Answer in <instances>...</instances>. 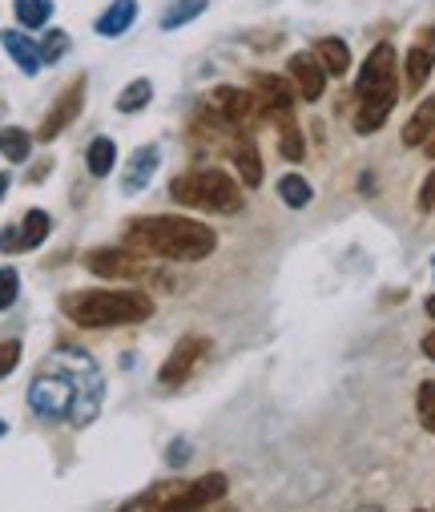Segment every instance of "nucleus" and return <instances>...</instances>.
I'll list each match as a JSON object with an SVG mask.
<instances>
[{"label":"nucleus","instance_id":"3","mask_svg":"<svg viewBox=\"0 0 435 512\" xmlns=\"http://www.w3.org/2000/svg\"><path fill=\"white\" fill-rule=\"evenodd\" d=\"M65 319L77 327H125L154 315V299L141 291H69L61 299Z\"/></svg>","mask_w":435,"mask_h":512},{"label":"nucleus","instance_id":"11","mask_svg":"<svg viewBox=\"0 0 435 512\" xmlns=\"http://www.w3.org/2000/svg\"><path fill=\"white\" fill-rule=\"evenodd\" d=\"M286 73H290V81H295V89H299L303 101H319V97H323V89H327V69H323L319 57L295 53V57H290V65H286Z\"/></svg>","mask_w":435,"mask_h":512},{"label":"nucleus","instance_id":"41","mask_svg":"<svg viewBox=\"0 0 435 512\" xmlns=\"http://www.w3.org/2000/svg\"><path fill=\"white\" fill-rule=\"evenodd\" d=\"M431 267H435V263H431Z\"/></svg>","mask_w":435,"mask_h":512},{"label":"nucleus","instance_id":"17","mask_svg":"<svg viewBox=\"0 0 435 512\" xmlns=\"http://www.w3.org/2000/svg\"><path fill=\"white\" fill-rule=\"evenodd\" d=\"M0 45H5V53L21 65V73H37L41 69V49L25 33H0Z\"/></svg>","mask_w":435,"mask_h":512},{"label":"nucleus","instance_id":"35","mask_svg":"<svg viewBox=\"0 0 435 512\" xmlns=\"http://www.w3.org/2000/svg\"><path fill=\"white\" fill-rule=\"evenodd\" d=\"M186 456H190V444H186V440H174V444H170V452H166V460H170V464H186Z\"/></svg>","mask_w":435,"mask_h":512},{"label":"nucleus","instance_id":"21","mask_svg":"<svg viewBox=\"0 0 435 512\" xmlns=\"http://www.w3.org/2000/svg\"><path fill=\"white\" fill-rule=\"evenodd\" d=\"M234 166H238V174H242V182L254 190L258 182H262V162H258V146L250 142V138H238V146H234Z\"/></svg>","mask_w":435,"mask_h":512},{"label":"nucleus","instance_id":"40","mask_svg":"<svg viewBox=\"0 0 435 512\" xmlns=\"http://www.w3.org/2000/svg\"><path fill=\"white\" fill-rule=\"evenodd\" d=\"M5 432H9V424H5V420H0V436H5Z\"/></svg>","mask_w":435,"mask_h":512},{"label":"nucleus","instance_id":"4","mask_svg":"<svg viewBox=\"0 0 435 512\" xmlns=\"http://www.w3.org/2000/svg\"><path fill=\"white\" fill-rule=\"evenodd\" d=\"M170 198L190 210H210V214L242 210V186L226 170H186L170 182Z\"/></svg>","mask_w":435,"mask_h":512},{"label":"nucleus","instance_id":"19","mask_svg":"<svg viewBox=\"0 0 435 512\" xmlns=\"http://www.w3.org/2000/svg\"><path fill=\"white\" fill-rule=\"evenodd\" d=\"M315 57L323 61L327 77H343V73L351 69V49H347L339 37H323V41L315 45Z\"/></svg>","mask_w":435,"mask_h":512},{"label":"nucleus","instance_id":"36","mask_svg":"<svg viewBox=\"0 0 435 512\" xmlns=\"http://www.w3.org/2000/svg\"><path fill=\"white\" fill-rule=\"evenodd\" d=\"M423 154H427V158H431V162H435V130H431V134H427V142H423Z\"/></svg>","mask_w":435,"mask_h":512},{"label":"nucleus","instance_id":"33","mask_svg":"<svg viewBox=\"0 0 435 512\" xmlns=\"http://www.w3.org/2000/svg\"><path fill=\"white\" fill-rule=\"evenodd\" d=\"M0 250H5V254H17V250H25L21 226H5V230H0Z\"/></svg>","mask_w":435,"mask_h":512},{"label":"nucleus","instance_id":"18","mask_svg":"<svg viewBox=\"0 0 435 512\" xmlns=\"http://www.w3.org/2000/svg\"><path fill=\"white\" fill-rule=\"evenodd\" d=\"M137 17V0H113V5L97 17V33L101 37H121Z\"/></svg>","mask_w":435,"mask_h":512},{"label":"nucleus","instance_id":"1","mask_svg":"<svg viewBox=\"0 0 435 512\" xmlns=\"http://www.w3.org/2000/svg\"><path fill=\"white\" fill-rule=\"evenodd\" d=\"M129 246L170 263H202L206 254H214L218 238L206 222H194L182 214H150L129 222Z\"/></svg>","mask_w":435,"mask_h":512},{"label":"nucleus","instance_id":"7","mask_svg":"<svg viewBox=\"0 0 435 512\" xmlns=\"http://www.w3.org/2000/svg\"><path fill=\"white\" fill-rule=\"evenodd\" d=\"M210 109L230 125V130H250V125H258V117L266 113L262 101H258V93H254V89H238V85L214 89Z\"/></svg>","mask_w":435,"mask_h":512},{"label":"nucleus","instance_id":"15","mask_svg":"<svg viewBox=\"0 0 435 512\" xmlns=\"http://www.w3.org/2000/svg\"><path fill=\"white\" fill-rule=\"evenodd\" d=\"M274 125H278V150H282V158L286 162H303L307 158V142H303V130H299L295 113L274 117Z\"/></svg>","mask_w":435,"mask_h":512},{"label":"nucleus","instance_id":"25","mask_svg":"<svg viewBox=\"0 0 435 512\" xmlns=\"http://www.w3.org/2000/svg\"><path fill=\"white\" fill-rule=\"evenodd\" d=\"M85 162H89V174H93V178H105V174L113 170V162H117V146H113L109 138H93Z\"/></svg>","mask_w":435,"mask_h":512},{"label":"nucleus","instance_id":"32","mask_svg":"<svg viewBox=\"0 0 435 512\" xmlns=\"http://www.w3.org/2000/svg\"><path fill=\"white\" fill-rule=\"evenodd\" d=\"M17 359H21V343H17V339L0 343V379H5V375L17 367Z\"/></svg>","mask_w":435,"mask_h":512},{"label":"nucleus","instance_id":"13","mask_svg":"<svg viewBox=\"0 0 435 512\" xmlns=\"http://www.w3.org/2000/svg\"><path fill=\"white\" fill-rule=\"evenodd\" d=\"M226 476L222 472H206V476H198L194 484H186L182 488V496H178V504L174 508H206V504H214V500H222L226 496Z\"/></svg>","mask_w":435,"mask_h":512},{"label":"nucleus","instance_id":"12","mask_svg":"<svg viewBox=\"0 0 435 512\" xmlns=\"http://www.w3.org/2000/svg\"><path fill=\"white\" fill-rule=\"evenodd\" d=\"M254 93L262 101V109L270 117H282V113H295V89H290V81L274 77V73H254Z\"/></svg>","mask_w":435,"mask_h":512},{"label":"nucleus","instance_id":"9","mask_svg":"<svg viewBox=\"0 0 435 512\" xmlns=\"http://www.w3.org/2000/svg\"><path fill=\"white\" fill-rule=\"evenodd\" d=\"M85 77H77L57 101H53V109L45 113V121H41V130H37V142H53V138H61L69 125L77 121V113H81V105H85Z\"/></svg>","mask_w":435,"mask_h":512},{"label":"nucleus","instance_id":"31","mask_svg":"<svg viewBox=\"0 0 435 512\" xmlns=\"http://www.w3.org/2000/svg\"><path fill=\"white\" fill-rule=\"evenodd\" d=\"M37 49H41V61H61L65 49H69V37H65L61 29H53V33H45V41H41Z\"/></svg>","mask_w":435,"mask_h":512},{"label":"nucleus","instance_id":"10","mask_svg":"<svg viewBox=\"0 0 435 512\" xmlns=\"http://www.w3.org/2000/svg\"><path fill=\"white\" fill-rule=\"evenodd\" d=\"M431 69H435V25H427V29H419V33H415V45L407 49V61H403V77H399V85H403L407 93H419V89L427 85Z\"/></svg>","mask_w":435,"mask_h":512},{"label":"nucleus","instance_id":"29","mask_svg":"<svg viewBox=\"0 0 435 512\" xmlns=\"http://www.w3.org/2000/svg\"><path fill=\"white\" fill-rule=\"evenodd\" d=\"M202 9H206V0H178V5L162 17V29H182V25H190L194 17H202Z\"/></svg>","mask_w":435,"mask_h":512},{"label":"nucleus","instance_id":"28","mask_svg":"<svg viewBox=\"0 0 435 512\" xmlns=\"http://www.w3.org/2000/svg\"><path fill=\"white\" fill-rule=\"evenodd\" d=\"M415 412H419V424H423L427 432H435V379H423V383H419Z\"/></svg>","mask_w":435,"mask_h":512},{"label":"nucleus","instance_id":"38","mask_svg":"<svg viewBox=\"0 0 435 512\" xmlns=\"http://www.w3.org/2000/svg\"><path fill=\"white\" fill-rule=\"evenodd\" d=\"M5 190H9V174H0V198H5Z\"/></svg>","mask_w":435,"mask_h":512},{"label":"nucleus","instance_id":"14","mask_svg":"<svg viewBox=\"0 0 435 512\" xmlns=\"http://www.w3.org/2000/svg\"><path fill=\"white\" fill-rule=\"evenodd\" d=\"M158 162H162V150H158V146H141V150L129 158V170L121 174V190H125V194L145 190V186H150V178H154V170H158Z\"/></svg>","mask_w":435,"mask_h":512},{"label":"nucleus","instance_id":"39","mask_svg":"<svg viewBox=\"0 0 435 512\" xmlns=\"http://www.w3.org/2000/svg\"><path fill=\"white\" fill-rule=\"evenodd\" d=\"M427 315H431V319H435V295H431V299H427Z\"/></svg>","mask_w":435,"mask_h":512},{"label":"nucleus","instance_id":"23","mask_svg":"<svg viewBox=\"0 0 435 512\" xmlns=\"http://www.w3.org/2000/svg\"><path fill=\"white\" fill-rule=\"evenodd\" d=\"M0 154H5L9 162H29V154H33V134L17 130V125L0 130Z\"/></svg>","mask_w":435,"mask_h":512},{"label":"nucleus","instance_id":"27","mask_svg":"<svg viewBox=\"0 0 435 512\" xmlns=\"http://www.w3.org/2000/svg\"><path fill=\"white\" fill-rule=\"evenodd\" d=\"M49 230H53V222H49V214H45V210H29V214H25V226H21V238H25V250H33V246H41V242L49 238Z\"/></svg>","mask_w":435,"mask_h":512},{"label":"nucleus","instance_id":"16","mask_svg":"<svg viewBox=\"0 0 435 512\" xmlns=\"http://www.w3.org/2000/svg\"><path fill=\"white\" fill-rule=\"evenodd\" d=\"M431 130H435V97L419 101V109H415V113L407 117V125H403V146H407V150L423 146Z\"/></svg>","mask_w":435,"mask_h":512},{"label":"nucleus","instance_id":"24","mask_svg":"<svg viewBox=\"0 0 435 512\" xmlns=\"http://www.w3.org/2000/svg\"><path fill=\"white\" fill-rule=\"evenodd\" d=\"M150 97H154V85L145 81V77H137V81H129V85L117 93V109H121V113H137V109L150 105Z\"/></svg>","mask_w":435,"mask_h":512},{"label":"nucleus","instance_id":"8","mask_svg":"<svg viewBox=\"0 0 435 512\" xmlns=\"http://www.w3.org/2000/svg\"><path fill=\"white\" fill-rule=\"evenodd\" d=\"M85 271H93L97 279L121 283V279H137V275H145V263H141V254H133V250L105 246V250H89V254H85Z\"/></svg>","mask_w":435,"mask_h":512},{"label":"nucleus","instance_id":"22","mask_svg":"<svg viewBox=\"0 0 435 512\" xmlns=\"http://www.w3.org/2000/svg\"><path fill=\"white\" fill-rule=\"evenodd\" d=\"M182 480H170V484H154L145 496H137V500H129L125 508H174L178 504V496H182Z\"/></svg>","mask_w":435,"mask_h":512},{"label":"nucleus","instance_id":"5","mask_svg":"<svg viewBox=\"0 0 435 512\" xmlns=\"http://www.w3.org/2000/svg\"><path fill=\"white\" fill-rule=\"evenodd\" d=\"M77 404V383L69 375H37L33 379V388H29V408L37 416H49V420H61L69 416Z\"/></svg>","mask_w":435,"mask_h":512},{"label":"nucleus","instance_id":"2","mask_svg":"<svg viewBox=\"0 0 435 512\" xmlns=\"http://www.w3.org/2000/svg\"><path fill=\"white\" fill-rule=\"evenodd\" d=\"M399 57H395V49L383 41V45H375L371 53H367V61H363V69H359V77H355V101H359V109H355V130L359 134H375V130H383V121L391 117V109H395V101H399Z\"/></svg>","mask_w":435,"mask_h":512},{"label":"nucleus","instance_id":"30","mask_svg":"<svg viewBox=\"0 0 435 512\" xmlns=\"http://www.w3.org/2000/svg\"><path fill=\"white\" fill-rule=\"evenodd\" d=\"M21 295V275L13 267H0V311H9Z\"/></svg>","mask_w":435,"mask_h":512},{"label":"nucleus","instance_id":"34","mask_svg":"<svg viewBox=\"0 0 435 512\" xmlns=\"http://www.w3.org/2000/svg\"><path fill=\"white\" fill-rule=\"evenodd\" d=\"M419 210H423V214L435 210V170L427 174V182H423V190H419Z\"/></svg>","mask_w":435,"mask_h":512},{"label":"nucleus","instance_id":"20","mask_svg":"<svg viewBox=\"0 0 435 512\" xmlns=\"http://www.w3.org/2000/svg\"><path fill=\"white\" fill-rule=\"evenodd\" d=\"M278 198H282L290 210H303V206H311L315 190H311V182H307L303 174H282V178H278Z\"/></svg>","mask_w":435,"mask_h":512},{"label":"nucleus","instance_id":"6","mask_svg":"<svg viewBox=\"0 0 435 512\" xmlns=\"http://www.w3.org/2000/svg\"><path fill=\"white\" fill-rule=\"evenodd\" d=\"M210 351H214V343H210L206 335H186V339L170 351V359L162 363L158 383H162V388H182V383L194 379V371L210 359Z\"/></svg>","mask_w":435,"mask_h":512},{"label":"nucleus","instance_id":"37","mask_svg":"<svg viewBox=\"0 0 435 512\" xmlns=\"http://www.w3.org/2000/svg\"><path fill=\"white\" fill-rule=\"evenodd\" d=\"M423 355H427V359H435V331L423 339Z\"/></svg>","mask_w":435,"mask_h":512},{"label":"nucleus","instance_id":"26","mask_svg":"<svg viewBox=\"0 0 435 512\" xmlns=\"http://www.w3.org/2000/svg\"><path fill=\"white\" fill-rule=\"evenodd\" d=\"M17 21L25 25V29H41V25H49V17H53V0H17Z\"/></svg>","mask_w":435,"mask_h":512}]
</instances>
